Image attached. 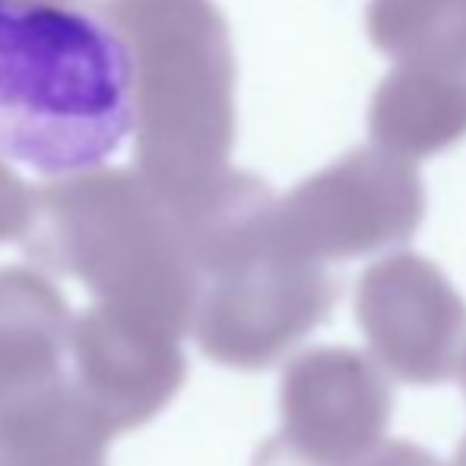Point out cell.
Returning a JSON list of instances; mask_svg holds the SVG:
<instances>
[{"mask_svg":"<svg viewBox=\"0 0 466 466\" xmlns=\"http://www.w3.org/2000/svg\"><path fill=\"white\" fill-rule=\"evenodd\" d=\"M137 61L105 16L0 0V159L45 178L96 172L137 124Z\"/></svg>","mask_w":466,"mask_h":466,"instance_id":"cell-1","label":"cell"},{"mask_svg":"<svg viewBox=\"0 0 466 466\" xmlns=\"http://www.w3.org/2000/svg\"><path fill=\"white\" fill-rule=\"evenodd\" d=\"M203 273L207 282L190 333L203 356L241 371L279 362L324 324L339 299L324 264L286 248L277 232V209L222 245Z\"/></svg>","mask_w":466,"mask_h":466,"instance_id":"cell-2","label":"cell"},{"mask_svg":"<svg viewBox=\"0 0 466 466\" xmlns=\"http://www.w3.org/2000/svg\"><path fill=\"white\" fill-rule=\"evenodd\" d=\"M279 412L282 429L254 466H365L387 444L393 390L365 352L314 346L282 371Z\"/></svg>","mask_w":466,"mask_h":466,"instance_id":"cell-3","label":"cell"},{"mask_svg":"<svg viewBox=\"0 0 466 466\" xmlns=\"http://www.w3.org/2000/svg\"><path fill=\"white\" fill-rule=\"evenodd\" d=\"M425 216L416 166L380 147L308 178L277 209V232L308 260H352L412 238Z\"/></svg>","mask_w":466,"mask_h":466,"instance_id":"cell-4","label":"cell"},{"mask_svg":"<svg viewBox=\"0 0 466 466\" xmlns=\"http://www.w3.org/2000/svg\"><path fill=\"white\" fill-rule=\"evenodd\" d=\"M356 320L374 362L403 384L429 387L461 374L466 301L431 260L400 251L356 286Z\"/></svg>","mask_w":466,"mask_h":466,"instance_id":"cell-5","label":"cell"},{"mask_svg":"<svg viewBox=\"0 0 466 466\" xmlns=\"http://www.w3.org/2000/svg\"><path fill=\"white\" fill-rule=\"evenodd\" d=\"M181 337L137 314L98 305L74 320L70 384L111 431L140 429L185 384Z\"/></svg>","mask_w":466,"mask_h":466,"instance_id":"cell-6","label":"cell"},{"mask_svg":"<svg viewBox=\"0 0 466 466\" xmlns=\"http://www.w3.org/2000/svg\"><path fill=\"white\" fill-rule=\"evenodd\" d=\"M74 320L61 295L32 273H0V410L70 378Z\"/></svg>","mask_w":466,"mask_h":466,"instance_id":"cell-7","label":"cell"},{"mask_svg":"<svg viewBox=\"0 0 466 466\" xmlns=\"http://www.w3.org/2000/svg\"><path fill=\"white\" fill-rule=\"evenodd\" d=\"M108 441L70 378L0 410V466H105Z\"/></svg>","mask_w":466,"mask_h":466,"instance_id":"cell-8","label":"cell"},{"mask_svg":"<svg viewBox=\"0 0 466 466\" xmlns=\"http://www.w3.org/2000/svg\"><path fill=\"white\" fill-rule=\"evenodd\" d=\"M466 134V76L397 67L371 105L374 147L403 159L429 156Z\"/></svg>","mask_w":466,"mask_h":466,"instance_id":"cell-9","label":"cell"},{"mask_svg":"<svg viewBox=\"0 0 466 466\" xmlns=\"http://www.w3.org/2000/svg\"><path fill=\"white\" fill-rule=\"evenodd\" d=\"M369 35L397 67L466 76V0H371Z\"/></svg>","mask_w":466,"mask_h":466,"instance_id":"cell-10","label":"cell"},{"mask_svg":"<svg viewBox=\"0 0 466 466\" xmlns=\"http://www.w3.org/2000/svg\"><path fill=\"white\" fill-rule=\"evenodd\" d=\"M365 466H441L435 454L412 441H387Z\"/></svg>","mask_w":466,"mask_h":466,"instance_id":"cell-11","label":"cell"},{"mask_svg":"<svg viewBox=\"0 0 466 466\" xmlns=\"http://www.w3.org/2000/svg\"><path fill=\"white\" fill-rule=\"evenodd\" d=\"M451 466H466V438L461 441V448H457V454H454V463Z\"/></svg>","mask_w":466,"mask_h":466,"instance_id":"cell-12","label":"cell"},{"mask_svg":"<svg viewBox=\"0 0 466 466\" xmlns=\"http://www.w3.org/2000/svg\"><path fill=\"white\" fill-rule=\"evenodd\" d=\"M457 378H461V384H463V393H466V352H463V362H461V374H457Z\"/></svg>","mask_w":466,"mask_h":466,"instance_id":"cell-13","label":"cell"}]
</instances>
